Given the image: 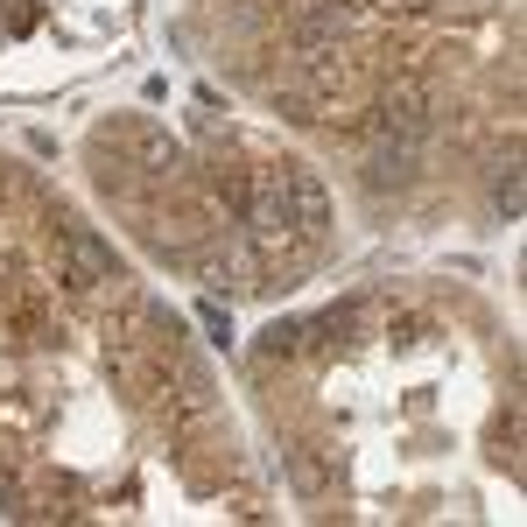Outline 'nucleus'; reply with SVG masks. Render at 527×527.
I'll return each mask as SVG.
<instances>
[{"label": "nucleus", "instance_id": "nucleus-4", "mask_svg": "<svg viewBox=\"0 0 527 527\" xmlns=\"http://www.w3.org/2000/svg\"><path fill=\"white\" fill-rule=\"evenodd\" d=\"M408 176H415V148H408V141H380L373 162H366V183H373V190H387V183L401 190Z\"/></svg>", "mask_w": 527, "mask_h": 527}, {"label": "nucleus", "instance_id": "nucleus-6", "mask_svg": "<svg viewBox=\"0 0 527 527\" xmlns=\"http://www.w3.org/2000/svg\"><path fill=\"white\" fill-rule=\"evenodd\" d=\"M499 211H506V218L520 211V169H506V176H499Z\"/></svg>", "mask_w": 527, "mask_h": 527}, {"label": "nucleus", "instance_id": "nucleus-2", "mask_svg": "<svg viewBox=\"0 0 527 527\" xmlns=\"http://www.w3.org/2000/svg\"><path fill=\"white\" fill-rule=\"evenodd\" d=\"M289 197H296V232L317 246V239L331 232V197H324V183H317L310 169H296V162H289Z\"/></svg>", "mask_w": 527, "mask_h": 527}, {"label": "nucleus", "instance_id": "nucleus-1", "mask_svg": "<svg viewBox=\"0 0 527 527\" xmlns=\"http://www.w3.org/2000/svg\"><path fill=\"white\" fill-rule=\"evenodd\" d=\"M99 141L134 148V155H141V169H155V176H169V169H176V141H169L162 127H148V120H113V127H99Z\"/></svg>", "mask_w": 527, "mask_h": 527}, {"label": "nucleus", "instance_id": "nucleus-7", "mask_svg": "<svg viewBox=\"0 0 527 527\" xmlns=\"http://www.w3.org/2000/svg\"><path fill=\"white\" fill-rule=\"evenodd\" d=\"M197 324H204V331H211V338H218V345H225V338H232V324H225V310H218V303H204V310H197Z\"/></svg>", "mask_w": 527, "mask_h": 527}, {"label": "nucleus", "instance_id": "nucleus-3", "mask_svg": "<svg viewBox=\"0 0 527 527\" xmlns=\"http://www.w3.org/2000/svg\"><path fill=\"white\" fill-rule=\"evenodd\" d=\"M64 246H71V260H78V275H85V282H113V275H120L113 246H99L85 225H64Z\"/></svg>", "mask_w": 527, "mask_h": 527}, {"label": "nucleus", "instance_id": "nucleus-5", "mask_svg": "<svg viewBox=\"0 0 527 527\" xmlns=\"http://www.w3.org/2000/svg\"><path fill=\"white\" fill-rule=\"evenodd\" d=\"M260 352H268V359H289V352H303V324H268Z\"/></svg>", "mask_w": 527, "mask_h": 527}]
</instances>
